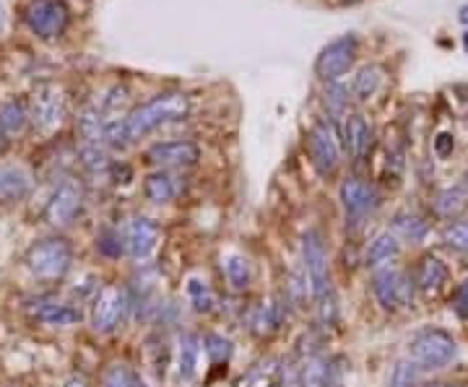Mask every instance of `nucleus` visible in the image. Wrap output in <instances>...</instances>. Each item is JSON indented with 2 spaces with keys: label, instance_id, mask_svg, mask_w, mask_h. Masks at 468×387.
Returning <instances> with one entry per match:
<instances>
[{
  "label": "nucleus",
  "instance_id": "nucleus-23",
  "mask_svg": "<svg viewBox=\"0 0 468 387\" xmlns=\"http://www.w3.org/2000/svg\"><path fill=\"white\" fill-rule=\"evenodd\" d=\"M224 276H227V281H229V286L234 291H245L253 284V266H250L248 257L232 255V257L224 260Z\"/></svg>",
  "mask_w": 468,
  "mask_h": 387
},
{
  "label": "nucleus",
  "instance_id": "nucleus-17",
  "mask_svg": "<svg viewBox=\"0 0 468 387\" xmlns=\"http://www.w3.org/2000/svg\"><path fill=\"white\" fill-rule=\"evenodd\" d=\"M448 278H450L448 266H445L440 257L427 255V257H422V260H419V266H416L414 284L424 291V294H437V291L448 284Z\"/></svg>",
  "mask_w": 468,
  "mask_h": 387
},
{
  "label": "nucleus",
  "instance_id": "nucleus-34",
  "mask_svg": "<svg viewBox=\"0 0 468 387\" xmlns=\"http://www.w3.org/2000/svg\"><path fill=\"white\" fill-rule=\"evenodd\" d=\"M346 92H344V86H338V83H331L328 89H326V104H328V110H331L333 115H344V110H346Z\"/></svg>",
  "mask_w": 468,
  "mask_h": 387
},
{
  "label": "nucleus",
  "instance_id": "nucleus-43",
  "mask_svg": "<svg viewBox=\"0 0 468 387\" xmlns=\"http://www.w3.org/2000/svg\"><path fill=\"white\" fill-rule=\"evenodd\" d=\"M463 185H466V190H468V172H466V177H463Z\"/></svg>",
  "mask_w": 468,
  "mask_h": 387
},
{
  "label": "nucleus",
  "instance_id": "nucleus-5",
  "mask_svg": "<svg viewBox=\"0 0 468 387\" xmlns=\"http://www.w3.org/2000/svg\"><path fill=\"white\" fill-rule=\"evenodd\" d=\"M414 281L409 278V273L401 268L385 266L372 276V291L375 299L380 302V307L388 312L404 310L414 302Z\"/></svg>",
  "mask_w": 468,
  "mask_h": 387
},
{
  "label": "nucleus",
  "instance_id": "nucleus-8",
  "mask_svg": "<svg viewBox=\"0 0 468 387\" xmlns=\"http://www.w3.org/2000/svg\"><path fill=\"white\" fill-rule=\"evenodd\" d=\"M341 206H344V213H346V224L359 227L380 206V195L375 190V185H370L367 179L349 177L341 185Z\"/></svg>",
  "mask_w": 468,
  "mask_h": 387
},
{
  "label": "nucleus",
  "instance_id": "nucleus-13",
  "mask_svg": "<svg viewBox=\"0 0 468 387\" xmlns=\"http://www.w3.org/2000/svg\"><path fill=\"white\" fill-rule=\"evenodd\" d=\"M159 245V227H156L154 218L149 216H133L125 227V252L143 263L151 257V252Z\"/></svg>",
  "mask_w": 468,
  "mask_h": 387
},
{
  "label": "nucleus",
  "instance_id": "nucleus-26",
  "mask_svg": "<svg viewBox=\"0 0 468 387\" xmlns=\"http://www.w3.org/2000/svg\"><path fill=\"white\" fill-rule=\"evenodd\" d=\"M328 369H331V362H326L323 356H310L299 372V387H326Z\"/></svg>",
  "mask_w": 468,
  "mask_h": 387
},
{
  "label": "nucleus",
  "instance_id": "nucleus-1",
  "mask_svg": "<svg viewBox=\"0 0 468 387\" xmlns=\"http://www.w3.org/2000/svg\"><path fill=\"white\" fill-rule=\"evenodd\" d=\"M190 115V97L182 92H164L149 99L146 104H141L136 110H131L128 117L112 120L104 131V143L112 149H125L128 143H133L138 138L154 133L156 128L170 125L177 120H185Z\"/></svg>",
  "mask_w": 468,
  "mask_h": 387
},
{
  "label": "nucleus",
  "instance_id": "nucleus-14",
  "mask_svg": "<svg viewBox=\"0 0 468 387\" xmlns=\"http://www.w3.org/2000/svg\"><path fill=\"white\" fill-rule=\"evenodd\" d=\"M29 117L42 131H55L65 117V97L60 94V89L55 86L39 89L32 99V115Z\"/></svg>",
  "mask_w": 468,
  "mask_h": 387
},
{
  "label": "nucleus",
  "instance_id": "nucleus-21",
  "mask_svg": "<svg viewBox=\"0 0 468 387\" xmlns=\"http://www.w3.org/2000/svg\"><path fill=\"white\" fill-rule=\"evenodd\" d=\"M434 213L443 216V218H455L461 216L463 208L468 206V190L466 185H455V188H445L434 195Z\"/></svg>",
  "mask_w": 468,
  "mask_h": 387
},
{
  "label": "nucleus",
  "instance_id": "nucleus-12",
  "mask_svg": "<svg viewBox=\"0 0 468 387\" xmlns=\"http://www.w3.org/2000/svg\"><path fill=\"white\" fill-rule=\"evenodd\" d=\"M81 206H83V190H81V185H78L76 179H65L58 190H55V195L50 198L44 216H47V221L53 227H68L78 216Z\"/></svg>",
  "mask_w": 468,
  "mask_h": 387
},
{
  "label": "nucleus",
  "instance_id": "nucleus-33",
  "mask_svg": "<svg viewBox=\"0 0 468 387\" xmlns=\"http://www.w3.org/2000/svg\"><path fill=\"white\" fill-rule=\"evenodd\" d=\"M278 320H281V314H278V305H263L258 314H255L253 325L258 333H271V330L278 328Z\"/></svg>",
  "mask_w": 468,
  "mask_h": 387
},
{
  "label": "nucleus",
  "instance_id": "nucleus-37",
  "mask_svg": "<svg viewBox=\"0 0 468 387\" xmlns=\"http://www.w3.org/2000/svg\"><path fill=\"white\" fill-rule=\"evenodd\" d=\"M453 149H455V140H453L450 133H440V136L434 138V154L440 156V159L453 154Z\"/></svg>",
  "mask_w": 468,
  "mask_h": 387
},
{
  "label": "nucleus",
  "instance_id": "nucleus-4",
  "mask_svg": "<svg viewBox=\"0 0 468 387\" xmlns=\"http://www.w3.org/2000/svg\"><path fill=\"white\" fill-rule=\"evenodd\" d=\"M73 263V250L63 237H47L26 252V266L39 281H60Z\"/></svg>",
  "mask_w": 468,
  "mask_h": 387
},
{
  "label": "nucleus",
  "instance_id": "nucleus-39",
  "mask_svg": "<svg viewBox=\"0 0 468 387\" xmlns=\"http://www.w3.org/2000/svg\"><path fill=\"white\" fill-rule=\"evenodd\" d=\"M8 143H11V136H8V133H5V131L0 128V151H3V149H5Z\"/></svg>",
  "mask_w": 468,
  "mask_h": 387
},
{
  "label": "nucleus",
  "instance_id": "nucleus-11",
  "mask_svg": "<svg viewBox=\"0 0 468 387\" xmlns=\"http://www.w3.org/2000/svg\"><path fill=\"white\" fill-rule=\"evenodd\" d=\"M149 164L161 167V169H182V167H193L200 159V149L193 140H164V143H154L146 151Z\"/></svg>",
  "mask_w": 468,
  "mask_h": 387
},
{
  "label": "nucleus",
  "instance_id": "nucleus-19",
  "mask_svg": "<svg viewBox=\"0 0 468 387\" xmlns=\"http://www.w3.org/2000/svg\"><path fill=\"white\" fill-rule=\"evenodd\" d=\"M198 353H200V341L193 333H182L177 341V374L180 380H193L198 369Z\"/></svg>",
  "mask_w": 468,
  "mask_h": 387
},
{
  "label": "nucleus",
  "instance_id": "nucleus-24",
  "mask_svg": "<svg viewBox=\"0 0 468 387\" xmlns=\"http://www.w3.org/2000/svg\"><path fill=\"white\" fill-rule=\"evenodd\" d=\"M393 234L411 239V242H422L429 234V224L416 213H398L393 218Z\"/></svg>",
  "mask_w": 468,
  "mask_h": 387
},
{
  "label": "nucleus",
  "instance_id": "nucleus-30",
  "mask_svg": "<svg viewBox=\"0 0 468 387\" xmlns=\"http://www.w3.org/2000/svg\"><path fill=\"white\" fill-rule=\"evenodd\" d=\"M443 242L448 245L450 250L468 252V218L450 221L448 227L443 229Z\"/></svg>",
  "mask_w": 468,
  "mask_h": 387
},
{
  "label": "nucleus",
  "instance_id": "nucleus-44",
  "mask_svg": "<svg viewBox=\"0 0 468 387\" xmlns=\"http://www.w3.org/2000/svg\"><path fill=\"white\" fill-rule=\"evenodd\" d=\"M463 42H466V50H468V32H466V37H463Z\"/></svg>",
  "mask_w": 468,
  "mask_h": 387
},
{
  "label": "nucleus",
  "instance_id": "nucleus-46",
  "mask_svg": "<svg viewBox=\"0 0 468 387\" xmlns=\"http://www.w3.org/2000/svg\"><path fill=\"white\" fill-rule=\"evenodd\" d=\"M271 387H278V385H271Z\"/></svg>",
  "mask_w": 468,
  "mask_h": 387
},
{
  "label": "nucleus",
  "instance_id": "nucleus-31",
  "mask_svg": "<svg viewBox=\"0 0 468 387\" xmlns=\"http://www.w3.org/2000/svg\"><path fill=\"white\" fill-rule=\"evenodd\" d=\"M138 374L125 364H112V367L104 372V387H133L136 385Z\"/></svg>",
  "mask_w": 468,
  "mask_h": 387
},
{
  "label": "nucleus",
  "instance_id": "nucleus-28",
  "mask_svg": "<svg viewBox=\"0 0 468 387\" xmlns=\"http://www.w3.org/2000/svg\"><path fill=\"white\" fill-rule=\"evenodd\" d=\"M419 372L422 369L416 367L411 359H401L390 372L388 387H419Z\"/></svg>",
  "mask_w": 468,
  "mask_h": 387
},
{
  "label": "nucleus",
  "instance_id": "nucleus-38",
  "mask_svg": "<svg viewBox=\"0 0 468 387\" xmlns=\"http://www.w3.org/2000/svg\"><path fill=\"white\" fill-rule=\"evenodd\" d=\"M65 387H89V385H86V380H81V377H71V380L65 382Z\"/></svg>",
  "mask_w": 468,
  "mask_h": 387
},
{
  "label": "nucleus",
  "instance_id": "nucleus-15",
  "mask_svg": "<svg viewBox=\"0 0 468 387\" xmlns=\"http://www.w3.org/2000/svg\"><path fill=\"white\" fill-rule=\"evenodd\" d=\"M32 317L39 320L42 325H53V328H71L81 323V310L68 305V302H37L32 307Z\"/></svg>",
  "mask_w": 468,
  "mask_h": 387
},
{
  "label": "nucleus",
  "instance_id": "nucleus-22",
  "mask_svg": "<svg viewBox=\"0 0 468 387\" xmlns=\"http://www.w3.org/2000/svg\"><path fill=\"white\" fill-rule=\"evenodd\" d=\"M177 179L172 175H167V172H154V175L146 177V182H143V193L146 198L151 200V203H172L177 198Z\"/></svg>",
  "mask_w": 468,
  "mask_h": 387
},
{
  "label": "nucleus",
  "instance_id": "nucleus-7",
  "mask_svg": "<svg viewBox=\"0 0 468 387\" xmlns=\"http://www.w3.org/2000/svg\"><path fill=\"white\" fill-rule=\"evenodd\" d=\"M356 50H359V42L354 34L333 39L320 50V55L315 60V73L328 83H336L338 78L349 73V68L356 60Z\"/></svg>",
  "mask_w": 468,
  "mask_h": 387
},
{
  "label": "nucleus",
  "instance_id": "nucleus-29",
  "mask_svg": "<svg viewBox=\"0 0 468 387\" xmlns=\"http://www.w3.org/2000/svg\"><path fill=\"white\" fill-rule=\"evenodd\" d=\"M203 349L209 353V359H211V364H227L229 362V356H232V343L224 338V335H216V333H209L206 338H203Z\"/></svg>",
  "mask_w": 468,
  "mask_h": 387
},
{
  "label": "nucleus",
  "instance_id": "nucleus-6",
  "mask_svg": "<svg viewBox=\"0 0 468 387\" xmlns=\"http://www.w3.org/2000/svg\"><path fill=\"white\" fill-rule=\"evenodd\" d=\"M307 154L320 177H331L341 164V140L333 122H315L307 133Z\"/></svg>",
  "mask_w": 468,
  "mask_h": 387
},
{
  "label": "nucleus",
  "instance_id": "nucleus-18",
  "mask_svg": "<svg viewBox=\"0 0 468 387\" xmlns=\"http://www.w3.org/2000/svg\"><path fill=\"white\" fill-rule=\"evenodd\" d=\"M398 252H401L398 237L393 232H380L370 242L367 255H365V263H367V268H385V266H390L398 257Z\"/></svg>",
  "mask_w": 468,
  "mask_h": 387
},
{
  "label": "nucleus",
  "instance_id": "nucleus-42",
  "mask_svg": "<svg viewBox=\"0 0 468 387\" xmlns=\"http://www.w3.org/2000/svg\"><path fill=\"white\" fill-rule=\"evenodd\" d=\"M133 387H146V382H143V380H141V377H138V380H136V385H133Z\"/></svg>",
  "mask_w": 468,
  "mask_h": 387
},
{
  "label": "nucleus",
  "instance_id": "nucleus-32",
  "mask_svg": "<svg viewBox=\"0 0 468 387\" xmlns=\"http://www.w3.org/2000/svg\"><path fill=\"white\" fill-rule=\"evenodd\" d=\"M188 294H190V299H193V307L198 312L214 310L216 296L211 294V289H209L206 284H200V281H190V284H188Z\"/></svg>",
  "mask_w": 468,
  "mask_h": 387
},
{
  "label": "nucleus",
  "instance_id": "nucleus-35",
  "mask_svg": "<svg viewBox=\"0 0 468 387\" xmlns=\"http://www.w3.org/2000/svg\"><path fill=\"white\" fill-rule=\"evenodd\" d=\"M453 310L458 312L461 317H468V278L455 289V296H453Z\"/></svg>",
  "mask_w": 468,
  "mask_h": 387
},
{
  "label": "nucleus",
  "instance_id": "nucleus-3",
  "mask_svg": "<svg viewBox=\"0 0 468 387\" xmlns=\"http://www.w3.org/2000/svg\"><path fill=\"white\" fill-rule=\"evenodd\" d=\"M458 356V343L455 338L440 328L419 330L409 341V359L419 369H445L455 362Z\"/></svg>",
  "mask_w": 468,
  "mask_h": 387
},
{
  "label": "nucleus",
  "instance_id": "nucleus-2",
  "mask_svg": "<svg viewBox=\"0 0 468 387\" xmlns=\"http://www.w3.org/2000/svg\"><path fill=\"white\" fill-rule=\"evenodd\" d=\"M302 266H305V276H307V284H310L312 299L317 305L320 323L333 325L336 314H338V302H336V291H333L326 242H323V234L317 229H310L302 237Z\"/></svg>",
  "mask_w": 468,
  "mask_h": 387
},
{
  "label": "nucleus",
  "instance_id": "nucleus-20",
  "mask_svg": "<svg viewBox=\"0 0 468 387\" xmlns=\"http://www.w3.org/2000/svg\"><path fill=\"white\" fill-rule=\"evenodd\" d=\"M370 136L372 133L367 120L362 115H349L346 125H344V143H346V149H349V154L354 159L365 156L367 146H370Z\"/></svg>",
  "mask_w": 468,
  "mask_h": 387
},
{
  "label": "nucleus",
  "instance_id": "nucleus-45",
  "mask_svg": "<svg viewBox=\"0 0 468 387\" xmlns=\"http://www.w3.org/2000/svg\"><path fill=\"white\" fill-rule=\"evenodd\" d=\"M344 3H356V0H344Z\"/></svg>",
  "mask_w": 468,
  "mask_h": 387
},
{
  "label": "nucleus",
  "instance_id": "nucleus-41",
  "mask_svg": "<svg viewBox=\"0 0 468 387\" xmlns=\"http://www.w3.org/2000/svg\"><path fill=\"white\" fill-rule=\"evenodd\" d=\"M424 387H461V385H448V382H434V385H424Z\"/></svg>",
  "mask_w": 468,
  "mask_h": 387
},
{
  "label": "nucleus",
  "instance_id": "nucleus-25",
  "mask_svg": "<svg viewBox=\"0 0 468 387\" xmlns=\"http://www.w3.org/2000/svg\"><path fill=\"white\" fill-rule=\"evenodd\" d=\"M383 68L380 65H367V68H362L359 71V76L354 78V97L359 99V102H367L377 94V89H380V83H383Z\"/></svg>",
  "mask_w": 468,
  "mask_h": 387
},
{
  "label": "nucleus",
  "instance_id": "nucleus-36",
  "mask_svg": "<svg viewBox=\"0 0 468 387\" xmlns=\"http://www.w3.org/2000/svg\"><path fill=\"white\" fill-rule=\"evenodd\" d=\"M344 359L341 356H336L331 359V369H328V385L326 387H344Z\"/></svg>",
  "mask_w": 468,
  "mask_h": 387
},
{
  "label": "nucleus",
  "instance_id": "nucleus-10",
  "mask_svg": "<svg viewBox=\"0 0 468 387\" xmlns=\"http://www.w3.org/2000/svg\"><path fill=\"white\" fill-rule=\"evenodd\" d=\"M128 310V296L117 286H104L99 291L92 307V328L97 333H112L120 325L122 314Z\"/></svg>",
  "mask_w": 468,
  "mask_h": 387
},
{
  "label": "nucleus",
  "instance_id": "nucleus-9",
  "mask_svg": "<svg viewBox=\"0 0 468 387\" xmlns=\"http://www.w3.org/2000/svg\"><path fill=\"white\" fill-rule=\"evenodd\" d=\"M24 19L29 24V29L42 39H55L65 32L68 21H71V14L65 8L63 0H34Z\"/></svg>",
  "mask_w": 468,
  "mask_h": 387
},
{
  "label": "nucleus",
  "instance_id": "nucleus-16",
  "mask_svg": "<svg viewBox=\"0 0 468 387\" xmlns=\"http://www.w3.org/2000/svg\"><path fill=\"white\" fill-rule=\"evenodd\" d=\"M32 190V177L26 169L14 164H0V203L24 200Z\"/></svg>",
  "mask_w": 468,
  "mask_h": 387
},
{
  "label": "nucleus",
  "instance_id": "nucleus-40",
  "mask_svg": "<svg viewBox=\"0 0 468 387\" xmlns=\"http://www.w3.org/2000/svg\"><path fill=\"white\" fill-rule=\"evenodd\" d=\"M458 19L463 21V24H468V3L461 8V14H458Z\"/></svg>",
  "mask_w": 468,
  "mask_h": 387
},
{
  "label": "nucleus",
  "instance_id": "nucleus-27",
  "mask_svg": "<svg viewBox=\"0 0 468 387\" xmlns=\"http://www.w3.org/2000/svg\"><path fill=\"white\" fill-rule=\"evenodd\" d=\"M26 120H29V112L21 107L19 102H8V104L0 107V128L8 136H19L21 131L26 128Z\"/></svg>",
  "mask_w": 468,
  "mask_h": 387
}]
</instances>
